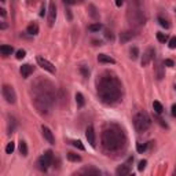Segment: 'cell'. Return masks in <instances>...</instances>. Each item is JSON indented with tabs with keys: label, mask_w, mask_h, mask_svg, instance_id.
<instances>
[{
	"label": "cell",
	"mask_w": 176,
	"mask_h": 176,
	"mask_svg": "<svg viewBox=\"0 0 176 176\" xmlns=\"http://www.w3.org/2000/svg\"><path fill=\"white\" fill-rule=\"evenodd\" d=\"M88 10H89V15H91V18L95 19V21H98L99 19V12H98V10H96V7H95L94 4H89L88 6Z\"/></svg>",
	"instance_id": "cell-17"
},
{
	"label": "cell",
	"mask_w": 176,
	"mask_h": 176,
	"mask_svg": "<svg viewBox=\"0 0 176 176\" xmlns=\"http://www.w3.org/2000/svg\"><path fill=\"white\" fill-rule=\"evenodd\" d=\"M153 109H154V112L157 114H161L164 112V107H162V105H161L158 100H154V102H153Z\"/></svg>",
	"instance_id": "cell-22"
},
{
	"label": "cell",
	"mask_w": 176,
	"mask_h": 176,
	"mask_svg": "<svg viewBox=\"0 0 176 176\" xmlns=\"http://www.w3.org/2000/svg\"><path fill=\"white\" fill-rule=\"evenodd\" d=\"M76 103H77L78 107H84V105H85V100H84L83 94H80V92L76 94Z\"/></svg>",
	"instance_id": "cell-21"
},
{
	"label": "cell",
	"mask_w": 176,
	"mask_h": 176,
	"mask_svg": "<svg viewBox=\"0 0 176 176\" xmlns=\"http://www.w3.org/2000/svg\"><path fill=\"white\" fill-rule=\"evenodd\" d=\"M154 55H155V51L153 47H149L147 50L145 51V54H143V57H142V61H140V63H142V66H147L149 63L154 59Z\"/></svg>",
	"instance_id": "cell-6"
},
{
	"label": "cell",
	"mask_w": 176,
	"mask_h": 176,
	"mask_svg": "<svg viewBox=\"0 0 176 176\" xmlns=\"http://www.w3.org/2000/svg\"><path fill=\"white\" fill-rule=\"evenodd\" d=\"M11 123H8V134H12L14 132V130H15V125H17V123H15V120L11 117Z\"/></svg>",
	"instance_id": "cell-29"
},
{
	"label": "cell",
	"mask_w": 176,
	"mask_h": 176,
	"mask_svg": "<svg viewBox=\"0 0 176 176\" xmlns=\"http://www.w3.org/2000/svg\"><path fill=\"white\" fill-rule=\"evenodd\" d=\"M171 113H172V116H173V117H176V103H175V105H172Z\"/></svg>",
	"instance_id": "cell-40"
},
{
	"label": "cell",
	"mask_w": 176,
	"mask_h": 176,
	"mask_svg": "<svg viewBox=\"0 0 176 176\" xmlns=\"http://www.w3.org/2000/svg\"><path fill=\"white\" fill-rule=\"evenodd\" d=\"M168 46H169V48H171V50H175V48H176V37H171V39H169Z\"/></svg>",
	"instance_id": "cell-32"
},
{
	"label": "cell",
	"mask_w": 176,
	"mask_h": 176,
	"mask_svg": "<svg viewBox=\"0 0 176 176\" xmlns=\"http://www.w3.org/2000/svg\"><path fill=\"white\" fill-rule=\"evenodd\" d=\"M62 1L66 6H72V4H76L77 3V0H62Z\"/></svg>",
	"instance_id": "cell-38"
},
{
	"label": "cell",
	"mask_w": 176,
	"mask_h": 176,
	"mask_svg": "<svg viewBox=\"0 0 176 176\" xmlns=\"http://www.w3.org/2000/svg\"><path fill=\"white\" fill-rule=\"evenodd\" d=\"M98 61L100 63H112V65L116 63V59H113L112 57L106 55V54H99V55H98Z\"/></svg>",
	"instance_id": "cell-13"
},
{
	"label": "cell",
	"mask_w": 176,
	"mask_h": 176,
	"mask_svg": "<svg viewBox=\"0 0 176 176\" xmlns=\"http://www.w3.org/2000/svg\"><path fill=\"white\" fill-rule=\"evenodd\" d=\"M36 61L37 63H39V66L43 67L44 70H47V72H50L51 74H55L57 73V69H55V66L52 65L50 61H47L46 58H43V57H37L36 58Z\"/></svg>",
	"instance_id": "cell-5"
},
{
	"label": "cell",
	"mask_w": 176,
	"mask_h": 176,
	"mask_svg": "<svg viewBox=\"0 0 176 176\" xmlns=\"http://www.w3.org/2000/svg\"><path fill=\"white\" fill-rule=\"evenodd\" d=\"M55 19H57V6L54 1H50V6H48V25L52 26L55 24Z\"/></svg>",
	"instance_id": "cell-7"
},
{
	"label": "cell",
	"mask_w": 176,
	"mask_h": 176,
	"mask_svg": "<svg viewBox=\"0 0 176 176\" xmlns=\"http://www.w3.org/2000/svg\"><path fill=\"white\" fill-rule=\"evenodd\" d=\"M158 22H160V25L162 26V28H165V29H168V28H169V24H168V21H166V19H164L162 17H158Z\"/></svg>",
	"instance_id": "cell-31"
},
{
	"label": "cell",
	"mask_w": 176,
	"mask_h": 176,
	"mask_svg": "<svg viewBox=\"0 0 176 176\" xmlns=\"http://www.w3.org/2000/svg\"><path fill=\"white\" fill-rule=\"evenodd\" d=\"M80 173H88V175H100V171L96 169V168H94V166H85L83 168Z\"/></svg>",
	"instance_id": "cell-15"
},
{
	"label": "cell",
	"mask_w": 176,
	"mask_h": 176,
	"mask_svg": "<svg viewBox=\"0 0 176 176\" xmlns=\"http://www.w3.org/2000/svg\"><path fill=\"white\" fill-rule=\"evenodd\" d=\"M14 150H15V143H14V142L7 143V146H6V153H7V154H11Z\"/></svg>",
	"instance_id": "cell-26"
},
{
	"label": "cell",
	"mask_w": 176,
	"mask_h": 176,
	"mask_svg": "<svg viewBox=\"0 0 176 176\" xmlns=\"http://www.w3.org/2000/svg\"><path fill=\"white\" fill-rule=\"evenodd\" d=\"M130 173H131V168L128 164H123V165H120L116 169V175L118 176H125V175H130Z\"/></svg>",
	"instance_id": "cell-11"
},
{
	"label": "cell",
	"mask_w": 176,
	"mask_h": 176,
	"mask_svg": "<svg viewBox=\"0 0 176 176\" xmlns=\"http://www.w3.org/2000/svg\"><path fill=\"white\" fill-rule=\"evenodd\" d=\"M85 138H87L88 143L92 146V147L96 146V143H95V130H94L92 125H88L87 127V130H85Z\"/></svg>",
	"instance_id": "cell-8"
},
{
	"label": "cell",
	"mask_w": 176,
	"mask_h": 176,
	"mask_svg": "<svg viewBox=\"0 0 176 176\" xmlns=\"http://www.w3.org/2000/svg\"><path fill=\"white\" fill-rule=\"evenodd\" d=\"M26 33H29V35H37L39 33V26L36 25V24H30V25L26 28Z\"/></svg>",
	"instance_id": "cell-19"
},
{
	"label": "cell",
	"mask_w": 176,
	"mask_h": 176,
	"mask_svg": "<svg viewBox=\"0 0 176 176\" xmlns=\"http://www.w3.org/2000/svg\"><path fill=\"white\" fill-rule=\"evenodd\" d=\"M1 94H3V98L6 99V102H7V103L14 105L17 102V94H15L14 88L11 87V85L4 84V85L1 87Z\"/></svg>",
	"instance_id": "cell-4"
},
{
	"label": "cell",
	"mask_w": 176,
	"mask_h": 176,
	"mask_svg": "<svg viewBox=\"0 0 176 176\" xmlns=\"http://www.w3.org/2000/svg\"><path fill=\"white\" fill-rule=\"evenodd\" d=\"M42 132H43V136H44V139L50 143V145H55V138H54V134L51 132V130L46 127V125H43L42 127Z\"/></svg>",
	"instance_id": "cell-9"
},
{
	"label": "cell",
	"mask_w": 176,
	"mask_h": 176,
	"mask_svg": "<svg viewBox=\"0 0 176 176\" xmlns=\"http://www.w3.org/2000/svg\"><path fill=\"white\" fill-rule=\"evenodd\" d=\"M134 125H135V130L138 131V132H140V134L147 131L151 125V120L149 117V114L146 113V112H139L138 114H135Z\"/></svg>",
	"instance_id": "cell-3"
},
{
	"label": "cell",
	"mask_w": 176,
	"mask_h": 176,
	"mask_svg": "<svg viewBox=\"0 0 176 176\" xmlns=\"http://www.w3.org/2000/svg\"><path fill=\"white\" fill-rule=\"evenodd\" d=\"M70 143H72V145L74 146V147H77L78 150H83V151L85 150V147H84V145L81 143V142H80V140H72Z\"/></svg>",
	"instance_id": "cell-27"
},
{
	"label": "cell",
	"mask_w": 176,
	"mask_h": 176,
	"mask_svg": "<svg viewBox=\"0 0 176 176\" xmlns=\"http://www.w3.org/2000/svg\"><path fill=\"white\" fill-rule=\"evenodd\" d=\"M96 88H98L99 99L103 103L114 105L121 99L123 85L113 73L105 72L103 74H100L99 78L96 80Z\"/></svg>",
	"instance_id": "cell-1"
},
{
	"label": "cell",
	"mask_w": 176,
	"mask_h": 176,
	"mask_svg": "<svg viewBox=\"0 0 176 176\" xmlns=\"http://www.w3.org/2000/svg\"><path fill=\"white\" fill-rule=\"evenodd\" d=\"M94 46H102V42H99V40H92Z\"/></svg>",
	"instance_id": "cell-42"
},
{
	"label": "cell",
	"mask_w": 176,
	"mask_h": 176,
	"mask_svg": "<svg viewBox=\"0 0 176 176\" xmlns=\"http://www.w3.org/2000/svg\"><path fill=\"white\" fill-rule=\"evenodd\" d=\"M130 54H131L130 55L131 59H138V57H139V48H138V47H132Z\"/></svg>",
	"instance_id": "cell-24"
},
{
	"label": "cell",
	"mask_w": 176,
	"mask_h": 176,
	"mask_svg": "<svg viewBox=\"0 0 176 176\" xmlns=\"http://www.w3.org/2000/svg\"><path fill=\"white\" fill-rule=\"evenodd\" d=\"M4 1H6V0H1V3H4Z\"/></svg>",
	"instance_id": "cell-44"
},
{
	"label": "cell",
	"mask_w": 176,
	"mask_h": 176,
	"mask_svg": "<svg viewBox=\"0 0 176 176\" xmlns=\"http://www.w3.org/2000/svg\"><path fill=\"white\" fill-rule=\"evenodd\" d=\"M123 4H124V0H116V6L117 7H121Z\"/></svg>",
	"instance_id": "cell-41"
},
{
	"label": "cell",
	"mask_w": 176,
	"mask_h": 176,
	"mask_svg": "<svg viewBox=\"0 0 176 176\" xmlns=\"http://www.w3.org/2000/svg\"><path fill=\"white\" fill-rule=\"evenodd\" d=\"M80 72H81V74H83V77H89V69H88L87 66H80Z\"/></svg>",
	"instance_id": "cell-30"
},
{
	"label": "cell",
	"mask_w": 176,
	"mask_h": 176,
	"mask_svg": "<svg viewBox=\"0 0 176 176\" xmlns=\"http://www.w3.org/2000/svg\"><path fill=\"white\" fill-rule=\"evenodd\" d=\"M19 153H21L24 157L28 155V146H26V142L25 140H19Z\"/></svg>",
	"instance_id": "cell-20"
},
{
	"label": "cell",
	"mask_w": 176,
	"mask_h": 176,
	"mask_svg": "<svg viewBox=\"0 0 176 176\" xmlns=\"http://www.w3.org/2000/svg\"><path fill=\"white\" fill-rule=\"evenodd\" d=\"M135 37V33L132 30H125L120 35V42L121 43H128L130 40H132Z\"/></svg>",
	"instance_id": "cell-12"
},
{
	"label": "cell",
	"mask_w": 176,
	"mask_h": 176,
	"mask_svg": "<svg viewBox=\"0 0 176 176\" xmlns=\"http://www.w3.org/2000/svg\"><path fill=\"white\" fill-rule=\"evenodd\" d=\"M25 55H26V51L25 50H18V51H17V59H24V58H25Z\"/></svg>",
	"instance_id": "cell-33"
},
{
	"label": "cell",
	"mask_w": 176,
	"mask_h": 176,
	"mask_svg": "<svg viewBox=\"0 0 176 176\" xmlns=\"http://www.w3.org/2000/svg\"><path fill=\"white\" fill-rule=\"evenodd\" d=\"M100 143H102V149L106 153H118L124 150L127 145V138L118 125L110 124L102 131Z\"/></svg>",
	"instance_id": "cell-2"
},
{
	"label": "cell",
	"mask_w": 176,
	"mask_h": 176,
	"mask_svg": "<svg viewBox=\"0 0 176 176\" xmlns=\"http://www.w3.org/2000/svg\"><path fill=\"white\" fill-rule=\"evenodd\" d=\"M146 150H147V143H138V145H136V151H138V153L142 154V153H145Z\"/></svg>",
	"instance_id": "cell-25"
},
{
	"label": "cell",
	"mask_w": 176,
	"mask_h": 176,
	"mask_svg": "<svg viewBox=\"0 0 176 176\" xmlns=\"http://www.w3.org/2000/svg\"><path fill=\"white\" fill-rule=\"evenodd\" d=\"M65 14H66V15H67V19H69V21H72V19H73L72 11L69 10V8H66V11H65Z\"/></svg>",
	"instance_id": "cell-39"
},
{
	"label": "cell",
	"mask_w": 176,
	"mask_h": 176,
	"mask_svg": "<svg viewBox=\"0 0 176 176\" xmlns=\"http://www.w3.org/2000/svg\"><path fill=\"white\" fill-rule=\"evenodd\" d=\"M37 168H39V169H40L42 172H46L47 169L50 168L48 162H47V161L44 160V157H43V155L40 157V158H39V160H37Z\"/></svg>",
	"instance_id": "cell-14"
},
{
	"label": "cell",
	"mask_w": 176,
	"mask_h": 176,
	"mask_svg": "<svg viewBox=\"0 0 176 176\" xmlns=\"http://www.w3.org/2000/svg\"><path fill=\"white\" fill-rule=\"evenodd\" d=\"M155 120H157V121H158V124H161L164 128H168V124L164 123V120H162V118H160V117H157V116H155Z\"/></svg>",
	"instance_id": "cell-37"
},
{
	"label": "cell",
	"mask_w": 176,
	"mask_h": 176,
	"mask_svg": "<svg viewBox=\"0 0 176 176\" xmlns=\"http://www.w3.org/2000/svg\"><path fill=\"white\" fill-rule=\"evenodd\" d=\"M175 88H176V85H175Z\"/></svg>",
	"instance_id": "cell-45"
},
{
	"label": "cell",
	"mask_w": 176,
	"mask_h": 176,
	"mask_svg": "<svg viewBox=\"0 0 176 176\" xmlns=\"http://www.w3.org/2000/svg\"><path fill=\"white\" fill-rule=\"evenodd\" d=\"M0 14H1V17H6V10H4V8H0Z\"/></svg>",
	"instance_id": "cell-43"
},
{
	"label": "cell",
	"mask_w": 176,
	"mask_h": 176,
	"mask_svg": "<svg viewBox=\"0 0 176 176\" xmlns=\"http://www.w3.org/2000/svg\"><path fill=\"white\" fill-rule=\"evenodd\" d=\"M19 72H21L22 77L28 78L32 74V73H33V66H30L29 63H25V65H22V66L19 67Z\"/></svg>",
	"instance_id": "cell-10"
},
{
	"label": "cell",
	"mask_w": 176,
	"mask_h": 176,
	"mask_svg": "<svg viewBox=\"0 0 176 176\" xmlns=\"http://www.w3.org/2000/svg\"><path fill=\"white\" fill-rule=\"evenodd\" d=\"M146 165H147V161H146V160H142V161L139 162V165H138V169H139V171H143V169L146 168Z\"/></svg>",
	"instance_id": "cell-35"
},
{
	"label": "cell",
	"mask_w": 176,
	"mask_h": 176,
	"mask_svg": "<svg viewBox=\"0 0 176 176\" xmlns=\"http://www.w3.org/2000/svg\"><path fill=\"white\" fill-rule=\"evenodd\" d=\"M100 29H102V24H99V22L92 24V25L88 26V30H89V32H99Z\"/></svg>",
	"instance_id": "cell-23"
},
{
	"label": "cell",
	"mask_w": 176,
	"mask_h": 176,
	"mask_svg": "<svg viewBox=\"0 0 176 176\" xmlns=\"http://www.w3.org/2000/svg\"><path fill=\"white\" fill-rule=\"evenodd\" d=\"M105 37H106L107 40H110V42H113V40H114V35H113V33H112L110 30H106V32H105Z\"/></svg>",
	"instance_id": "cell-34"
},
{
	"label": "cell",
	"mask_w": 176,
	"mask_h": 176,
	"mask_svg": "<svg viewBox=\"0 0 176 176\" xmlns=\"http://www.w3.org/2000/svg\"><path fill=\"white\" fill-rule=\"evenodd\" d=\"M66 157H67V160L72 161V162H80L81 161V155L76 154V153H72V151H69L66 154Z\"/></svg>",
	"instance_id": "cell-18"
},
{
	"label": "cell",
	"mask_w": 176,
	"mask_h": 176,
	"mask_svg": "<svg viewBox=\"0 0 176 176\" xmlns=\"http://www.w3.org/2000/svg\"><path fill=\"white\" fill-rule=\"evenodd\" d=\"M162 63H164L165 66H168V67H172V66H173V65H175L172 59H165V61H164V62H162Z\"/></svg>",
	"instance_id": "cell-36"
},
{
	"label": "cell",
	"mask_w": 176,
	"mask_h": 176,
	"mask_svg": "<svg viewBox=\"0 0 176 176\" xmlns=\"http://www.w3.org/2000/svg\"><path fill=\"white\" fill-rule=\"evenodd\" d=\"M157 40H158V42H161V43H165V42H168V36H166L165 33H161V32H158V33H157Z\"/></svg>",
	"instance_id": "cell-28"
},
{
	"label": "cell",
	"mask_w": 176,
	"mask_h": 176,
	"mask_svg": "<svg viewBox=\"0 0 176 176\" xmlns=\"http://www.w3.org/2000/svg\"><path fill=\"white\" fill-rule=\"evenodd\" d=\"M0 52L4 55V57H8V55H11L12 52H14V48L11 46H6V44H3V46H0Z\"/></svg>",
	"instance_id": "cell-16"
}]
</instances>
